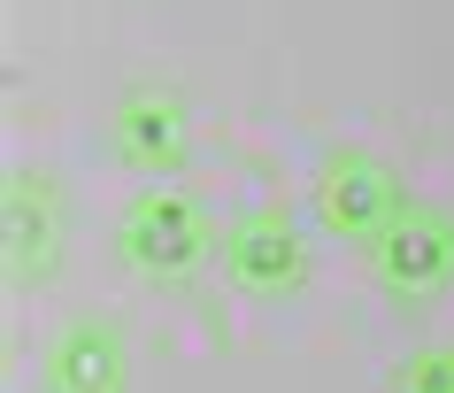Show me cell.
I'll return each mask as SVG.
<instances>
[{"label":"cell","mask_w":454,"mask_h":393,"mask_svg":"<svg viewBox=\"0 0 454 393\" xmlns=\"http://www.w3.org/2000/svg\"><path fill=\"white\" fill-rule=\"evenodd\" d=\"M123 255H131V271H146V278H185L192 263L208 255V208L192 193H169V185L139 193L123 208Z\"/></svg>","instance_id":"cell-1"},{"label":"cell","mask_w":454,"mask_h":393,"mask_svg":"<svg viewBox=\"0 0 454 393\" xmlns=\"http://www.w3.org/2000/svg\"><path fill=\"white\" fill-rule=\"evenodd\" d=\"M108 139H116L123 170L169 177L177 162H185V147H192V116H185V100H177V93H154V85H139V93H123V100H116Z\"/></svg>","instance_id":"cell-2"},{"label":"cell","mask_w":454,"mask_h":393,"mask_svg":"<svg viewBox=\"0 0 454 393\" xmlns=\"http://www.w3.org/2000/svg\"><path fill=\"white\" fill-rule=\"evenodd\" d=\"M408 200L401 185L385 177V162H370V154H339L332 170H324V185H316V216L332 224V232H347V240H385V224L401 216Z\"/></svg>","instance_id":"cell-3"},{"label":"cell","mask_w":454,"mask_h":393,"mask_svg":"<svg viewBox=\"0 0 454 393\" xmlns=\"http://www.w3.org/2000/svg\"><path fill=\"white\" fill-rule=\"evenodd\" d=\"M378 271H385V286H401V294L447 286V278H454V216H447V208H424V200H408L401 216L385 224V240H378Z\"/></svg>","instance_id":"cell-4"},{"label":"cell","mask_w":454,"mask_h":393,"mask_svg":"<svg viewBox=\"0 0 454 393\" xmlns=\"http://www.w3.org/2000/svg\"><path fill=\"white\" fill-rule=\"evenodd\" d=\"M223 271L239 294H293L301 286V232L286 216H239L223 240Z\"/></svg>","instance_id":"cell-5"},{"label":"cell","mask_w":454,"mask_h":393,"mask_svg":"<svg viewBox=\"0 0 454 393\" xmlns=\"http://www.w3.org/2000/svg\"><path fill=\"white\" fill-rule=\"evenodd\" d=\"M62 255V200H54L47 177H8V278L31 286L39 271H54Z\"/></svg>","instance_id":"cell-6"},{"label":"cell","mask_w":454,"mask_h":393,"mask_svg":"<svg viewBox=\"0 0 454 393\" xmlns=\"http://www.w3.org/2000/svg\"><path fill=\"white\" fill-rule=\"evenodd\" d=\"M123 332L108 317H77L62 340H54V363H47V378H54V393H123Z\"/></svg>","instance_id":"cell-7"},{"label":"cell","mask_w":454,"mask_h":393,"mask_svg":"<svg viewBox=\"0 0 454 393\" xmlns=\"http://www.w3.org/2000/svg\"><path fill=\"white\" fill-rule=\"evenodd\" d=\"M393 393H454V355H424L393 378Z\"/></svg>","instance_id":"cell-8"}]
</instances>
